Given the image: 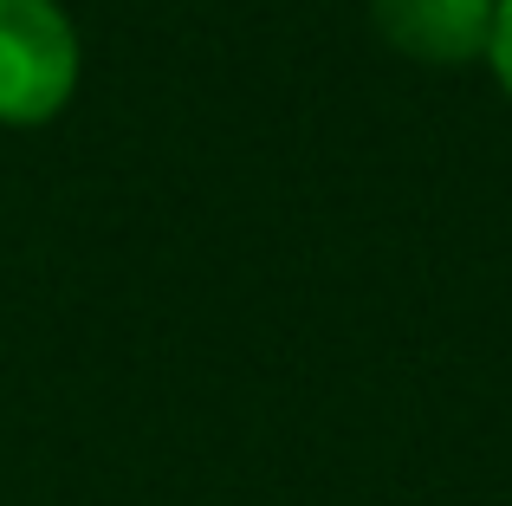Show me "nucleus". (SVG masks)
I'll return each instance as SVG.
<instances>
[{"label":"nucleus","instance_id":"7ed1b4c3","mask_svg":"<svg viewBox=\"0 0 512 506\" xmlns=\"http://www.w3.org/2000/svg\"><path fill=\"white\" fill-rule=\"evenodd\" d=\"M487 65H493V78L506 85V98H512V0H500L493 7V39H487Z\"/></svg>","mask_w":512,"mask_h":506},{"label":"nucleus","instance_id":"f257e3e1","mask_svg":"<svg viewBox=\"0 0 512 506\" xmlns=\"http://www.w3.org/2000/svg\"><path fill=\"white\" fill-rule=\"evenodd\" d=\"M85 46L59 0H0V124L39 130L72 104Z\"/></svg>","mask_w":512,"mask_h":506},{"label":"nucleus","instance_id":"f03ea898","mask_svg":"<svg viewBox=\"0 0 512 506\" xmlns=\"http://www.w3.org/2000/svg\"><path fill=\"white\" fill-rule=\"evenodd\" d=\"M500 0H370V20L389 52L415 65H474L487 59Z\"/></svg>","mask_w":512,"mask_h":506}]
</instances>
